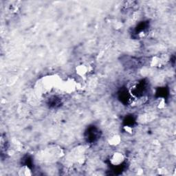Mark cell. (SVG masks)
<instances>
[{"label": "cell", "mask_w": 176, "mask_h": 176, "mask_svg": "<svg viewBox=\"0 0 176 176\" xmlns=\"http://www.w3.org/2000/svg\"><path fill=\"white\" fill-rule=\"evenodd\" d=\"M88 72V67L85 65H80L76 67V73L79 76H84L87 74V72Z\"/></svg>", "instance_id": "obj_2"}, {"label": "cell", "mask_w": 176, "mask_h": 176, "mask_svg": "<svg viewBox=\"0 0 176 176\" xmlns=\"http://www.w3.org/2000/svg\"><path fill=\"white\" fill-rule=\"evenodd\" d=\"M19 174L20 175H32V172L31 170L30 169V168L28 166H24L20 169V170L19 171Z\"/></svg>", "instance_id": "obj_3"}, {"label": "cell", "mask_w": 176, "mask_h": 176, "mask_svg": "<svg viewBox=\"0 0 176 176\" xmlns=\"http://www.w3.org/2000/svg\"><path fill=\"white\" fill-rule=\"evenodd\" d=\"M121 140V137H120L119 136L115 135L110 138V140H109V144H111V145H114V146L117 145V144L120 143Z\"/></svg>", "instance_id": "obj_4"}, {"label": "cell", "mask_w": 176, "mask_h": 176, "mask_svg": "<svg viewBox=\"0 0 176 176\" xmlns=\"http://www.w3.org/2000/svg\"><path fill=\"white\" fill-rule=\"evenodd\" d=\"M125 160V156L122 153L116 152L112 155L110 158V163L114 166H118Z\"/></svg>", "instance_id": "obj_1"}]
</instances>
